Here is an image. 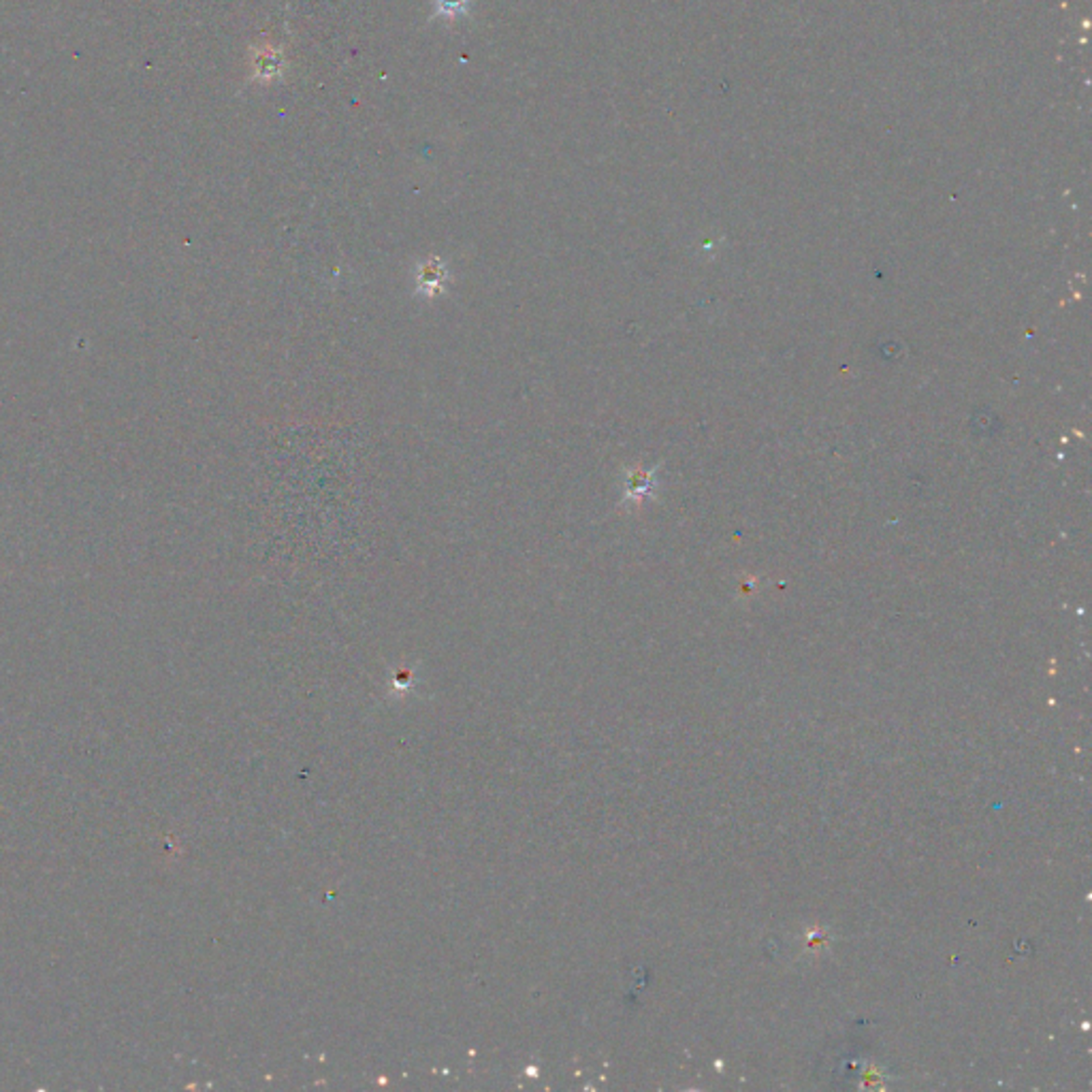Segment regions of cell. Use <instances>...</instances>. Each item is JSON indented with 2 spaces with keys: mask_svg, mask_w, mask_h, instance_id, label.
<instances>
[{
  "mask_svg": "<svg viewBox=\"0 0 1092 1092\" xmlns=\"http://www.w3.org/2000/svg\"><path fill=\"white\" fill-rule=\"evenodd\" d=\"M471 0H433L435 13L446 20L463 18L470 11Z\"/></svg>",
  "mask_w": 1092,
  "mask_h": 1092,
  "instance_id": "3",
  "label": "cell"
},
{
  "mask_svg": "<svg viewBox=\"0 0 1092 1092\" xmlns=\"http://www.w3.org/2000/svg\"><path fill=\"white\" fill-rule=\"evenodd\" d=\"M284 71V58L278 49L263 46L253 56V77L261 81H271Z\"/></svg>",
  "mask_w": 1092,
  "mask_h": 1092,
  "instance_id": "2",
  "label": "cell"
},
{
  "mask_svg": "<svg viewBox=\"0 0 1092 1092\" xmlns=\"http://www.w3.org/2000/svg\"><path fill=\"white\" fill-rule=\"evenodd\" d=\"M446 278H448V271H446V265L442 263V258L430 256L425 263H420V267H418V276H416L418 293L425 294L427 299L438 297V294L444 291Z\"/></svg>",
  "mask_w": 1092,
  "mask_h": 1092,
  "instance_id": "1",
  "label": "cell"
}]
</instances>
